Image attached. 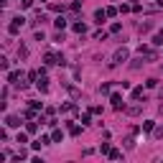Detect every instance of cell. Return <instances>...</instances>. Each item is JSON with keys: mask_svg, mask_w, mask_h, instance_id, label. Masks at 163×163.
Listing matches in <instances>:
<instances>
[{"mask_svg": "<svg viewBox=\"0 0 163 163\" xmlns=\"http://www.w3.org/2000/svg\"><path fill=\"white\" fill-rule=\"evenodd\" d=\"M138 51H140V56H145V59H148V61H153V59H155V51H153V48H151V46H140V48H138Z\"/></svg>", "mask_w": 163, "mask_h": 163, "instance_id": "6da1fadb", "label": "cell"}, {"mask_svg": "<svg viewBox=\"0 0 163 163\" xmlns=\"http://www.w3.org/2000/svg\"><path fill=\"white\" fill-rule=\"evenodd\" d=\"M110 102H112V107H115V110H125L122 97H120V94H112V97H110Z\"/></svg>", "mask_w": 163, "mask_h": 163, "instance_id": "7a4b0ae2", "label": "cell"}, {"mask_svg": "<svg viewBox=\"0 0 163 163\" xmlns=\"http://www.w3.org/2000/svg\"><path fill=\"white\" fill-rule=\"evenodd\" d=\"M20 26H23V18H20V16H18V18H13V23H10V33H18V31H20Z\"/></svg>", "mask_w": 163, "mask_h": 163, "instance_id": "3957f363", "label": "cell"}, {"mask_svg": "<svg viewBox=\"0 0 163 163\" xmlns=\"http://www.w3.org/2000/svg\"><path fill=\"white\" fill-rule=\"evenodd\" d=\"M127 59V48H120V51L115 54V61H112V64H122Z\"/></svg>", "mask_w": 163, "mask_h": 163, "instance_id": "277c9868", "label": "cell"}, {"mask_svg": "<svg viewBox=\"0 0 163 163\" xmlns=\"http://www.w3.org/2000/svg\"><path fill=\"white\" fill-rule=\"evenodd\" d=\"M143 112V105H133V107H127V115H140Z\"/></svg>", "mask_w": 163, "mask_h": 163, "instance_id": "5b68a950", "label": "cell"}, {"mask_svg": "<svg viewBox=\"0 0 163 163\" xmlns=\"http://www.w3.org/2000/svg\"><path fill=\"white\" fill-rule=\"evenodd\" d=\"M133 97H135V100H145V92H143V87H135V89H133Z\"/></svg>", "mask_w": 163, "mask_h": 163, "instance_id": "8992f818", "label": "cell"}, {"mask_svg": "<svg viewBox=\"0 0 163 163\" xmlns=\"http://www.w3.org/2000/svg\"><path fill=\"white\" fill-rule=\"evenodd\" d=\"M105 18H107V10H97V13H94V20H97V23H105Z\"/></svg>", "mask_w": 163, "mask_h": 163, "instance_id": "52a82bcc", "label": "cell"}, {"mask_svg": "<svg viewBox=\"0 0 163 163\" xmlns=\"http://www.w3.org/2000/svg\"><path fill=\"white\" fill-rule=\"evenodd\" d=\"M54 23H56V28H59V31H64V28H66V18H61V16H59Z\"/></svg>", "mask_w": 163, "mask_h": 163, "instance_id": "ba28073f", "label": "cell"}, {"mask_svg": "<svg viewBox=\"0 0 163 163\" xmlns=\"http://www.w3.org/2000/svg\"><path fill=\"white\" fill-rule=\"evenodd\" d=\"M5 125H8V127H18L20 120H18V117H8V120H5Z\"/></svg>", "mask_w": 163, "mask_h": 163, "instance_id": "9c48e42d", "label": "cell"}, {"mask_svg": "<svg viewBox=\"0 0 163 163\" xmlns=\"http://www.w3.org/2000/svg\"><path fill=\"white\" fill-rule=\"evenodd\" d=\"M107 155H110V158H112V161H120V158H122V153H120V151H115V148H112V151H110Z\"/></svg>", "mask_w": 163, "mask_h": 163, "instance_id": "30bf717a", "label": "cell"}, {"mask_svg": "<svg viewBox=\"0 0 163 163\" xmlns=\"http://www.w3.org/2000/svg\"><path fill=\"white\" fill-rule=\"evenodd\" d=\"M143 130H145V133H151V130H155V125H153V120H145V122H143Z\"/></svg>", "mask_w": 163, "mask_h": 163, "instance_id": "8fae6325", "label": "cell"}, {"mask_svg": "<svg viewBox=\"0 0 163 163\" xmlns=\"http://www.w3.org/2000/svg\"><path fill=\"white\" fill-rule=\"evenodd\" d=\"M61 138H64L61 130H54V133H51V140H54V143H61Z\"/></svg>", "mask_w": 163, "mask_h": 163, "instance_id": "7c38bea8", "label": "cell"}, {"mask_svg": "<svg viewBox=\"0 0 163 163\" xmlns=\"http://www.w3.org/2000/svg\"><path fill=\"white\" fill-rule=\"evenodd\" d=\"M20 76H23V74H20V72H10V74H8V82H18Z\"/></svg>", "mask_w": 163, "mask_h": 163, "instance_id": "4fadbf2b", "label": "cell"}, {"mask_svg": "<svg viewBox=\"0 0 163 163\" xmlns=\"http://www.w3.org/2000/svg\"><path fill=\"white\" fill-rule=\"evenodd\" d=\"M69 133H72V135H79V133H82V125H69Z\"/></svg>", "mask_w": 163, "mask_h": 163, "instance_id": "5bb4252c", "label": "cell"}, {"mask_svg": "<svg viewBox=\"0 0 163 163\" xmlns=\"http://www.w3.org/2000/svg\"><path fill=\"white\" fill-rule=\"evenodd\" d=\"M74 31L76 33H87V26H84V23H74Z\"/></svg>", "mask_w": 163, "mask_h": 163, "instance_id": "9a60e30c", "label": "cell"}, {"mask_svg": "<svg viewBox=\"0 0 163 163\" xmlns=\"http://www.w3.org/2000/svg\"><path fill=\"white\" fill-rule=\"evenodd\" d=\"M140 64H145V61H143V56H140V59H133V64H130V69H140Z\"/></svg>", "mask_w": 163, "mask_h": 163, "instance_id": "2e32d148", "label": "cell"}, {"mask_svg": "<svg viewBox=\"0 0 163 163\" xmlns=\"http://www.w3.org/2000/svg\"><path fill=\"white\" fill-rule=\"evenodd\" d=\"M76 107H74V105L72 102H66V105H61V112H74Z\"/></svg>", "mask_w": 163, "mask_h": 163, "instance_id": "e0dca14e", "label": "cell"}, {"mask_svg": "<svg viewBox=\"0 0 163 163\" xmlns=\"http://www.w3.org/2000/svg\"><path fill=\"white\" fill-rule=\"evenodd\" d=\"M153 44H155V46L163 44V33H155V36H153Z\"/></svg>", "mask_w": 163, "mask_h": 163, "instance_id": "ac0fdd59", "label": "cell"}, {"mask_svg": "<svg viewBox=\"0 0 163 163\" xmlns=\"http://www.w3.org/2000/svg\"><path fill=\"white\" fill-rule=\"evenodd\" d=\"M38 89H41V92H48V84H46L44 76H41V82H38Z\"/></svg>", "mask_w": 163, "mask_h": 163, "instance_id": "d6986e66", "label": "cell"}, {"mask_svg": "<svg viewBox=\"0 0 163 163\" xmlns=\"http://www.w3.org/2000/svg\"><path fill=\"white\" fill-rule=\"evenodd\" d=\"M26 130H28V133H36V130H38V125H36V122H28Z\"/></svg>", "mask_w": 163, "mask_h": 163, "instance_id": "ffe728a7", "label": "cell"}, {"mask_svg": "<svg viewBox=\"0 0 163 163\" xmlns=\"http://www.w3.org/2000/svg\"><path fill=\"white\" fill-rule=\"evenodd\" d=\"M94 38H97V41H105V38H107V33L100 31V33H94Z\"/></svg>", "mask_w": 163, "mask_h": 163, "instance_id": "44dd1931", "label": "cell"}, {"mask_svg": "<svg viewBox=\"0 0 163 163\" xmlns=\"http://www.w3.org/2000/svg\"><path fill=\"white\" fill-rule=\"evenodd\" d=\"M33 5V0H20V8H31Z\"/></svg>", "mask_w": 163, "mask_h": 163, "instance_id": "7402d4cb", "label": "cell"}, {"mask_svg": "<svg viewBox=\"0 0 163 163\" xmlns=\"http://www.w3.org/2000/svg\"><path fill=\"white\" fill-rule=\"evenodd\" d=\"M155 138H163V127H158V130H155Z\"/></svg>", "mask_w": 163, "mask_h": 163, "instance_id": "603a6c76", "label": "cell"}, {"mask_svg": "<svg viewBox=\"0 0 163 163\" xmlns=\"http://www.w3.org/2000/svg\"><path fill=\"white\" fill-rule=\"evenodd\" d=\"M158 112H161V115H163V105H161V107H158Z\"/></svg>", "mask_w": 163, "mask_h": 163, "instance_id": "cb8c5ba5", "label": "cell"}, {"mask_svg": "<svg viewBox=\"0 0 163 163\" xmlns=\"http://www.w3.org/2000/svg\"><path fill=\"white\" fill-rule=\"evenodd\" d=\"M158 5H163V0H158Z\"/></svg>", "mask_w": 163, "mask_h": 163, "instance_id": "d4e9b609", "label": "cell"}]
</instances>
